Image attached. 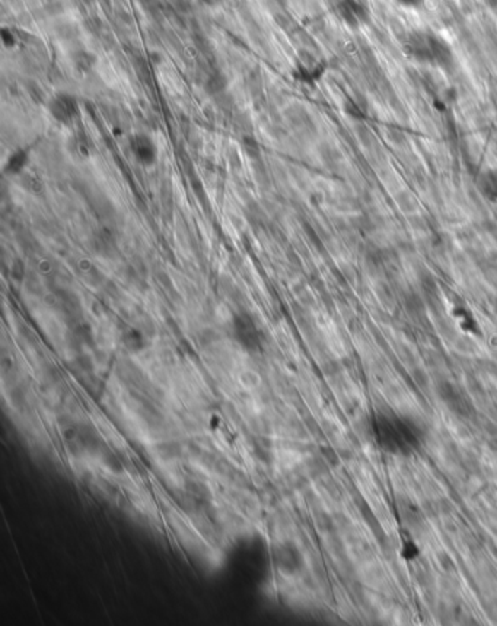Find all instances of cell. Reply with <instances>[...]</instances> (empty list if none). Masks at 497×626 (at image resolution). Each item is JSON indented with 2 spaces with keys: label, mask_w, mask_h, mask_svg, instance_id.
<instances>
[{
  "label": "cell",
  "mask_w": 497,
  "mask_h": 626,
  "mask_svg": "<svg viewBox=\"0 0 497 626\" xmlns=\"http://www.w3.org/2000/svg\"><path fill=\"white\" fill-rule=\"evenodd\" d=\"M376 438L390 451H404L416 441L412 430L401 419L381 416L376 422Z\"/></svg>",
  "instance_id": "1"
},
{
  "label": "cell",
  "mask_w": 497,
  "mask_h": 626,
  "mask_svg": "<svg viewBox=\"0 0 497 626\" xmlns=\"http://www.w3.org/2000/svg\"><path fill=\"white\" fill-rule=\"evenodd\" d=\"M271 557H273L275 567L289 577L299 574L305 564L301 549L290 541L276 543L271 550Z\"/></svg>",
  "instance_id": "2"
},
{
  "label": "cell",
  "mask_w": 497,
  "mask_h": 626,
  "mask_svg": "<svg viewBox=\"0 0 497 626\" xmlns=\"http://www.w3.org/2000/svg\"><path fill=\"white\" fill-rule=\"evenodd\" d=\"M47 110L53 120L63 126L73 124L80 113L78 98L69 93L54 94L47 102Z\"/></svg>",
  "instance_id": "3"
},
{
  "label": "cell",
  "mask_w": 497,
  "mask_h": 626,
  "mask_svg": "<svg viewBox=\"0 0 497 626\" xmlns=\"http://www.w3.org/2000/svg\"><path fill=\"white\" fill-rule=\"evenodd\" d=\"M232 333L236 342L246 350H257L261 345L260 330L253 317L246 312H241L234 317Z\"/></svg>",
  "instance_id": "4"
},
{
  "label": "cell",
  "mask_w": 497,
  "mask_h": 626,
  "mask_svg": "<svg viewBox=\"0 0 497 626\" xmlns=\"http://www.w3.org/2000/svg\"><path fill=\"white\" fill-rule=\"evenodd\" d=\"M128 149L136 163L142 167H153L160 156L155 139L146 133H136L128 141Z\"/></svg>",
  "instance_id": "5"
},
{
  "label": "cell",
  "mask_w": 497,
  "mask_h": 626,
  "mask_svg": "<svg viewBox=\"0 0 497 626\" xmlns=\"http://www.w3.org/2000/svg\"><path fill=\"white\" fill-rule=\"evenodd\" d=\"M325 68L327 66L323 60L313 57L309 53H304L297 60L295 68H293V76L299 82L313 83L323 78Z\"/></svg>",
  "instance_id": "6"
},
{
  "label": "cell",
  "mask_w": 497,
  "mask_h": 626,
  "mask_svg": "<svg viewBox=\"0 0 497 626\" xmlns=\"http://www.w3.org/2000/svg\"><path fill=\"white\" fill-rule=\"evenodd\" d=\"M338 15L350 27H357L361 22L368 20L369 8L366 0H340L338 4Z\"/></svg>",
  "instance_id": "7"
},
{
  "label": "cell",
  "mask_w": 497,
  "mask_h": 626,
  "mask_svg": "<svg viewBox=\"0 0 497 626\" xmlns=\"http://www.w3.org/2000/svg\"><path fill=\"white\" fill-rule=\"evenodd\" d=\"M429 41H431L432 64H436L443 69H449L454 64V53H452V49L446 40H443L438 34L429 33Z\"/></svg>",
  "instance_id": "8"
},
{
  "label": "cell",
  "mask_w": 497,
  "mask_h": 626,
  "mask_svg": "<svg viewBox=\"0 0 497 626\" xmlns=\"http://www.w3.org/2000/svg\"><path fill=\"white\" fill-rule=\"evenodd\" d=\"M405 50L412 57L419 61L432 64V53H431V41H429V33H414L409 37L405 44Z\"/></svg>",
  "instance_id": "9"
},
{
  "label": "cell",
  "mask_w": 497,
  "mask_h": 626,
  "mask_svg": "<svg viewBox=\"0 0 497 626\" xmlns=\"http://www.w3.org/2000/svg\"><path fill=\"white\" fill-rule=\"evenodd\" d=\"M30 161H31L30 150L27 148H18L8 156L4 170L8 175L19 177L27 171Z\"/></svg>",
  "instance_id": "10"
},
{
  "label": "cell",
  "mask_w": 497,
  "mask_h": 626,
  "mask_svg": "<svg viewBox=\"0 0 497 626\" xmlns=\"http://www.w3.org/2000/svg\"><path fill=\"white\" fill-rule=\"evenodd\" d=\"M477 190L489 202L497 203V168H489L480 172Z\"/></svg>",
  "instance_id": "11"
},
{
  "label": "cell",
  "mask_w": 497,
  "mask_h": 626,
  "mask_svg": "<svg viewBox=\"0 0 497 626\" xmlns=\"http://www.w3.org/2000/svg\"><path fill=\"white\" fill-rule=\"evenodd\" d=\"M121 341H123V345L131 352H139L146 346V339L143 336V333L138 329L126 330L123 333Z\"/></svg>",
  "instance_id": "12"
},
{
  "label": "cell",
  "mask_w": 497,
  "mask_h": 626,
  "mask_svg": "<svg viewBox=\"0 0 497 626\" xmlns=\"http://www.w3.org/2000/svg\"><path fill=\"white\" fill-rule=\"evenodd\" d=\"M19 183L25 191L31 193V194H41L44 191V183L38 175L34 174H28L27 171L19 175Z\"/></svg>",
  "instance_id": "13"
},
{
  "label": "cell",
  "mask_w": 497,
  "mask_h": 626,
  "mask_svg": "<svg viewBox=\"0 0 497 626\" xmlns=\"http://www.w3.org/2000/svg\"><path fill=\"white\" fill-rule=\"evenodd\" d=\"M95 61H97L95 56L90 54L89 52H85V50H80L73 54V64L80 73H86L89 71H92V68L95 66Z\"/></svg>",
  "instance_id": "14"
},
{
  "label": "cell",
  "mask_w": 497,
  "mask_h": 626,
  "mask_svg": "<svg viewBox=\"0 0 497 626\" xmlns=\"http://www.w3.org/2000/svg\"><path fill=\"white\" fill-rule=\"evenodd\" d=\"M0 40H2L4 46L6 49H13V47H16L19 37H18V34H16V31L13 28L4 27L2 31H0Z\"/></svg>",
  "instance_id": "15"
},
{
  "label": "cell",
  "mask_w": 497,
  "mask_h": 626,
  "mask_svg": "<svg viewBox=\"0 0 497 626\" xmlns=\"http://www.w3.org/2000/svg\"><path fill=\"white\" fill-rule=\"evenodd\" d=\"M157 451H160L165 459H174L181 454V449L176 442L161 444L160 447H157Z\"/></svg>",
  "instance_id": "16"
},
{
  "label": "cell",
  "mask_w": 497,
  "mask_h": 626,
  "mask_svg": "<svg viewBox=\"0 0 497 626\" xmlns=\"http://www.w3.org/2000/svg\"><path fill=\"white\" fill-rule=\"evenodd\" d=\"M12 275H13V278H16V279H22L24 278V275H25V267H24V264H22V261H19V260H16L15 261V264H12Z\"/></svg>",
  "instance_id": "17"
},
{
  "label": "cell",
  "mask_w": 497,
  "mask_h": 626,
  "mask_svg": "<svg viewBox=\"0 0 497 626\" xmlns=\"http://www.w3.org/2000/svg\"><path fill=\"white\" fill-rule=\"evenodd\" d=\"M397 4L404 6V8L417 9V8H421L424 5V0H397Z\"/></svg>",
  "instance_id": "18"
},
{
  "label": "cell",
  "mask_w": 497,
  "mask_h": 626,
  "mask_svg": "<svg viewBox=\"0 0 497 626\" xmlns=\"http://www.w3.org/2000/svg\"><path fill=\"white\" fill-rule=\"evenodd\" d=\"M224 2H226V0H198L200 5H203L205 8H209V9L220 8Z\"/></svg>",
  "instance_id": "19"
}]
</instances>
